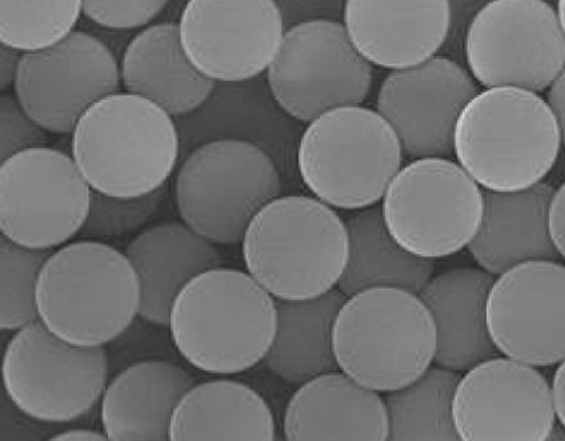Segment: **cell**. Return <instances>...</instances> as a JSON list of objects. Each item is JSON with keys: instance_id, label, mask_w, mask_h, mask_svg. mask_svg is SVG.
<instances>
[{"instance_id": "cell-1", "label": "cell", "mask_w": 565, "mask_h": 441, "mask_svg": "<svg viewBox=\"0 0 565 441\" xmlns=\"http://www.w3.org/2000/svg\"><path fill=\"white\" fill-rule=\"evenodd\" d=\"M172 345L210 375H238L262 364L277 331V303L248 272L217 267L188 281L172 302Z\"/></svg>"}, {"instance_id": "cell-2", "label": "cell", "mask_w": 565, "mask_h": 441, "mask_svg": "<svg viewBox=\"0 0 565 441\" xmlns=\"http://www.w3.org/2000/svg\"><path fill=\"white\" fill-rule=\"evenodd\" d=\"M558 121L537 93L494 86L470 99L454 131V154L489 192H520L543 183L561 152Z\"/></svg>"}, {"instance_id": "cell-3", "label": "cell", "mask_w": 565, "mask_h": 441, "mask_svg": "<svg viewBox=\"0 0 565 441\" xmlns=\"http://www.w3.org/2000/svg\"><path fill=\"white\" fill-rule=\"evenodd\" d=\"M242 257L276 301L317 298L339 287L347 269V223L318 198L278 196L250 220Z\"/></svg>"}, {"instance_id": "cell-4", "label": "cell", "mask_w": 565, "mask_h": 441, "mask_svg": "<svg viewBox=\"0 0 565 441\" xmlns=\"http://www.w3.org/2000/svg\"><path fill=\"white\" fill-rule=\"evenodd\" d=\"M140 287L127 255L83 239L53 250L36 283L38 320L78 346H105L139 316Z\"/></svg>"}, {"instance_id": "cell-5", "label": "cell", "mask_w": 565, "mask_h": 441, "mask_svg": "<svg viewBox=\"0 0 565 441\" xmlns=\"http://www.w3.org/2000/svg\"><path fill=\"white\" fill-rule=\"evenodd\" d=\"M179 157L172 116L128 92L97 101L73 132V159L92 191L119 198L159 191Z\"/></svg>"}, {"instance_id": "cell-6", "label": "cell", "mask_w": 565, "mask_h": 441, "mask_svg": "<svg viewBox=\"0 0 565 441\" xmlns=\"http://www.w3.org/2000/svg\"><path fill=\"white\" fill-rule=\"evenodd\" d=\"M436 327L418 294L398 288L359 291L343 302L333 327L337 366L365 388L392 392L428 372Z\"/></svg>"}, {"instance_id": "cell-7", "label": "cell", "mask_w": 565, "mask_h": 441, "mask_svg": "<svg viewBox=\"0 0 565 441\" xmlns=\"http://www.w3.org/2000/svg\"><path fill=\"white\" fill-rule=\"evenodd\" d=\"M403 147L379 110L344 106L305 129L297 165L306 187L329 207L360 211L383 200L402 170Z\"/></svg>"}, {"instance_id": "cell-8", "label": "cell", "mask_w": 565, "mask_h": 441, "mask_svg": "<svg viewBox=\"0 0 565 441\" xmlns=\"http://www.w3.org/2000/svg\"><path fill=\"white\" fill-rule=\"evenodd\" d=\"M281 194L276 162L242 139H215L180 165L174 198L180 218L215 246L242 243L250 220Z\"/></svg>"}, {"instance_id": "cell-9", "label": "cell", "mask_w": 565, "mask_h": 441, "mask_svg": "<svg viewBox=\"0 0 565 441\" xmlns=\"http://www.w3.org/2000/svg\"><path fill=\"white\" fill-rule=\"evenodd\" d=\"M108 375L104 346L62 341L39 320L14 331L3 353L8 401L41 423H68L88 415L104 396Z\"/></svg>"}, {"instance_id": "cell-10", "label": "cell", "mask_w": 565, "mask_h": 441, "mask_svg": "<svg viewBox=\"0 0 565 441\" xmlns=\"http://www.w3.org/2000/svg\"><path fill=\"white\" fill-rule=\"evenodd\" d=\"M483 204L480 185L459 163L429 157L397 172L381 211L399 247L436 261L468 248L481 226Z\"/></svg>"}, {"instance_id": "cell-11", "label": "cell", "mask_w": 565, "mask_h": 441, "mask_svg": "<svg viewBox=\"0 0 565 441\" xmlns=\"http://www.w3.org/2000/svg\"><path fill=\"white\" fill-rule=\"evenodd\" d=\"M274 100L287 115L311 122L328 110L363 104L373 69L347 28L331 20H311L290 28L268 68Z\"/></svg>"}, {"instance_id": "cell-12", "label": "cell", "mask_w": 565, "mask_h": 441, "mask_svg": "<svg viewBox=\"0 0 565 441\" xmlns=\"http://www.w3.org/2000/svg\"><path fill=\"white\" fill-rule=\"evenodd\" d=\"M92 187L73 157L28 149L0 164V230L21 247L53 250L81 234Z\"/></svg>"}, {"instance_id": "cell-13", "label": "cell", "mask_w": 565, "mask_h": 441, "mask_svg": "<svg viewBox=\"0 0 565 441\" xmlns=\"http://www.w3.org/2000/svg\"><path fill=\"white\" fill-rule=\"evenodd\" d=\"M467 62L486 88H551L565 68V34L544 0H491L470 22Z\"/></svg>"}, {"instance_id": "cell-14", "label": "cell", "mask_w": 565, "mask_h": 441, "mask_svg": "<svg viewBox=\"0 0 565 441\" xmlns=\"http://www.w3.org/2000/svg\"><path fill=\"white\" fill-rule=\"evenodd\" d=\"M121 85L113 52L96 36L74 31L46 49L22 53L13 94L44 130L66 136Z\"/></svg>"}, {"instance_id": "cell-15", "label": "cell", "mask_w": 565, "mask_h": 441, "mask_svg": "<svg viewBox=\"0 0 565 441\" xmlns=\"http://www.w3.org/2000/svg\"><path fill=\"white\" fill-rule=\"evenodd\" d=\"M452 412L465 441H545L556 421L546 377L536 367L498 356L460 376Z\"/></svg>"}, {"instance_id": "cell-16", "label": "cell", "mask_w": 565, "mask_h": 441, "mask_svg": "<svg viewBox=\"0 0 565 441\" xmlns=\"http://www.w3.org/2000/svg\"><path fill=\"white\" fill-rule=\"evenodd\" d=\"M178 26L193 66L220 83L262 75L285 36L276 0H188Z\"/></svg>"}, {"instance_id": "cell-17", "label": "cell", "mask_w": 565, "mask_h": 441, "mask_svg": "<svg viewBox=\"0 0 565 441\" xmlns=\"http://www.w3.org/2000/svg\"><path fill=\"white\" fill-rule=\"evenodd\" d=\"M486 319L502 356L533 367L565 359V266L516 265L493 280Z\"/></svg>"}, {"instance_id": "cell-18", "label": "cell", "mask_w": 565, "mask_h": 441, "mask_svg": "<svg viewBox=\"0 0 565 441\" xmlns=\"http://www.w3.org/2000/svg\"><path fill=\"white\" fill-rule=\"evenodd\" d=\"M477 94L473 77L457 62L431 57L392 71L381 85L376 110L396 132L406 155L449 159L455 125Z\"/></svg>"}, {"instance_id": "cell-19", "label": "cell", "mask_w": 565, "mask_h": 441, "mask_svg": "<svg viewBox=\"0 0 565 441\" xmlns=\"http://www.w3.org/2000/svg\"><path fill=\"white\" fill-rule=\"evenodd\" d=\"M344 28L372 65L403 69L434 57L449 35L450 0H347Z\"/></svg>"}, {"instance_id": "cell-20", "label": "cell", "mask_w": 565, "mask_h": 441, "mask_svg": "<svg viewBox=\"0 0 565 441\" xmlns=\"http://www.w3.org/2000/svg\"><path fill=\"white\" fill-rule=\"evenodd\" d=\"M286 440H388L386 401L347 374L300 385L282 417Z\"/></svg>"}, {"instance_id": "cell-21", "label": "cell", "mask_w": 565, "mask_h": 441, "mask_svg": "<svg viewBox=\"0 0 565 441\" xmlns=\"http://www.w3.org/2000/svg\"><path fill=\"white\" fill-rule=\"evenodd\" d=\"M493 280L481 267H459L430 278L419 291L436 327L439 367L466 373L498 356L486 319Z\"/></svg>"}, {"instance_id": "cell-22", "label": "cell", "mask_w": 565, "mask_h": 441, "mask_svg": "<svg viewBox=\"0 0 565 441\" xmlns=\"http://www.w3.org/2000/svg\"><path fill=\"white\" fill-rule=\"evenodd\" d=\"M554 187L546 183L520 192H483V216L468 250L482 270L498 276L516 265L556 261L548 209Z\"/></svg>"}, {"instance_id": "cell-23", "label": "cell", "mask_w": 565, "mask_h": 441, "mask_svg": "<svg viewBox=\"0 0 565 441\" xmlns=\"http://www.w3.org/2000/svg\"><path fill=\"white\" fill-rule=\"evenodd\" d=\"M125 255L139 280V318L156 326H168L172 302L188 281L223 265L215 244L183 220L147 227Z\"/></svg>"}, {"instance_id": "cell-24", "label": "cell", "mask_w": 565, "mask_h": 441, "mask_svg": "<svg viewBox=\"0 0 565 441\" xmlns=\"http://www.w3.org/2000/svg\"><path fill=\"white\" fill-rule=\"evenodd\" d=\"M194 377L172 362H136L108 381L99 401L109 440H167L172 413Z\"/></svg>"}, {"instance_id": "cell-25", "label": "cell", "mask_w": 565, "mask_h": 441, "mask_svg": "<svg viewBox=\"0 0 565 441\" xmlns=\"http://www.w3.org/2000/svg\"><path fill=\"white\" fill-rule=\"evenodd\" d=\"M125 90L153 101L169 115L185 116L206 104L215 82L188 58L179 26L164 22L141 30L120 63Z\"/></svg>"}, {"instance_id": "cell-26", "label": "cell", "mask_w": 565, "mask_h": 441, "mask_svg": "<svg viewBox=\"0 0 565 441\" xmlns=\"http://www.w3.org/2000/svg\"><path fill=\"white\" fill-rule=\"evenodd\" d=\"M265 399L248 385L226 379L195 383L172 413L169 440H276Z\"/></svg>"}, {"instance_id": "cell-27", "label": "cell", "mask_w": 565, "mask_h": 441, "mask_svg": "<svg viewBox=\"0 0 565 441\" xmlns=\"http://www.w3.org/2000/svg\"><path fill=\"white\" fill-rule=\"evenodd\" d=\"M347 295L340 289L302 301H276L277 331L263 361L274 376L302 385L337 372L333 327Z\"/></svg>"}, {"instance_id": "cell-28", "label": "cell", "mask_w": 565, "mask_h": 441, "mask_svg": "<svg viewBox=\"0 0 565 441\" xmlns=\"http://www.w3.org/2000/svg\"><path fill=\"white\" fill-rule=\"evenodd\" d=\"M349 259L339 282L347 297L373 288L418 294L434 276L435 261L409 254L392 238L379 207L356 211L347 220Z\"/></svg>"}, {"instance_id": "cell-29", "label": "cell", "mask_w": 565, "mask_h": 441, "mask_svg": "<svg viewBox=\"0 0 565 441\" xmlns=\"http://www.w3.org/2000/svg\"><path fill=\"white\" fill-rule=\"evenodd\" d=\"M459 380L457 372L438 366L388 392V440H459L452 412Z\"/></svg>"}, {"instance_id": "cell-30", "label": "cell", "mask_w": 565, "mask_h": 441, "mask_svg": "<svg viewBox=\"0 0 565 441\" xmlns=\"http://www.w3.org/2000/svg\"><path fill=\"white\" fill-rule=\"evenodd\" d=\"M83 0H0V44L22 53L46 49L74 33Z\"/></svg>"}, {"instance_id": "cell-31", "label": "cell", "mask_w": 565, "mask_h": 441, "mask_svg": "<svg viewBox=\"0 0 565 441\" xmlns=\"http://www.w3.org/2000/svg\"><path fill=\"white\" fill-rule=\"evenodd\" d=\"M53 250L21 247L0 238V329L18 331L38 321L36 283Z\"/></svg>"}, {"instance_id": "cell-32", "label": "cell", "mask_w": 565, "mask_h": 441, "mask_svg": "<svg viewBox=\"0 0 565 441\" xmlns=\"http://www.w3.org/2000/svg\"><path fill=\"white\" fill-rule=\"evenodd\" d=\"M164 195L167 185L136 198H119L93 191L89 215L78 235L83 239L100 241L136 233L156 215Z\"/></svg>"}, {"instance_id": "cell-33", "label": "cell", "mask_w": 565, "mask_h": 441, "mask_svg": "<svg viewBox=\"0 0 565 441\" xmlns=\"http://www.w3.org/2000/svg\"><path fill=\"white\" fill-rule=\"evenodd\" d=\"M49 131L29 116L14 94L0 97V161L28 149L46 147Z\"/></svg>"}, {"instance_id": "cell-34", "label": "cell", "mask_w": 565, "mask_h": 441, "mask_svg": "<svg viewBox=\"0 0 565 441\" xmlns=\"http://www.w3.org/2000/svg\"><path fill=\"white\" fill-rule=\"evenodd\" d=\"M170 0H83V13L99 26L132 30L147 26Z\"/></svg>"}, {"instance_id": "cell-35", "label": "cell", "mask_w": 565, "mask_h": 441, "mask_svg": "<svg viewBox=\"0 0 565 441\" xmlns=\"http://www.w3.org/2000/svg\"><path fill=\"white\" fill-rule=\"evenodd\" d=\"M548 228L555 249L565 261V181L554 192L548 209Z\"/></svg>"}, {"instance_id": "cell-36", "label": "cell", "mask_w": 565, "mask_h": 441, "mask_svg": "<svg viewBox=\"0 0 565 441\" xmlns=\"http://www.w3.org/2000/svg\"><path fill=\"white\" fill-rule=\"evenodd\" d=\"M21 57L22 52L0 44V92L6 93L8 89L13 88Z\"/></svg>"}, {"instance_id": "cell-37", "label": "cell", "mask_w": 565, "mask_h": 441, "mask_svg": "<svg viewBox=\"0 0 565 441\" xmlns=\"http://www.w3.org/2000/svg\"><path fill=\"white\" fill-rule=\"evenodd\" d=\"M547 104L558 121L562 141L565 146V68L547 92Z\"/></svg>"}, {"instance_id": "cell-38", "label": "cell", "mask_w": 565, "mask_h": 441, "mask_svg": "<svg viewBox=\"0 0 565 441\" xmlns=\"http://www.w3.org/2000/svg\"><path fill=\"white\" fill-rule=\"evenodd\" d=\"M552 391L556 419L565 429V359L556 368Z\"/></svg>"}, {"instance_id": "cell-39", "label": "cell", "mask_w": 565, "mask_h": 441, "mask_svg": "<svg viewBox=\"0 0 565 441\" xmlns=\"http://www.w3.org/2000/svg\"><path fill=\"white\" fill-rule=\"evenodd\" d=\"M107 439L104 431L92 429H70L61 431L60 434L52 435L51 440H105Z\"/></svg>"}, {"instance_id": "cell-40", "label": "cell", "mask_w": 565, "mask_h": 441, "mask_svg": "<svg viewBox=\"0 0 565 441\" xmlns=\"http://www.w3.org/2000/svg\"><path fill=\"white\" fill-rule=\"evenodd\" d=\"M558 18L565 34V0H559L558 2Z\"/></svg>"}]
</instances>
